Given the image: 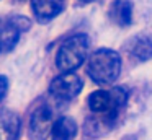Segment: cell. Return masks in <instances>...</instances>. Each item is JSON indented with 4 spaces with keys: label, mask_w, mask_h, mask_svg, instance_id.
Returning a JSON list of instances; mask_svg holds the SVG:
<instances>
[{
    "label": "cell",
    "mask_w": 152,
    "mask_h": 140,
    "mask_svg": "<svg viewBox=\"0 0 152 140\" xmlns=\"http://www.w3.org/2000/svg\"><path fill=\"white\" fill-rule=\"evenodd\" d=\"M119 72H121V57L116 51L98 49L88 59L87 73L98 85H110L116 81Z\"/></svg>",
    "instance_id": "obj_1"
},
{
    "label": "cell",
    "mask_w": 152,
    "mask_h": 140,
    "mask_svg": "<svg viewBox=\"0 0 152 140\" xmlns=\"http://www.w3.org/2000/svg\"><path fill=\"white\" fill-rule=\"evenodd\" d=\"M90 39L87 34L79 33L61 44L56 57V65L61 72H74L85 62L87 52H88Z\"/></svg>",
    "instance_id": "obj_2"
},
{
    "label": "cell",
    "mask_w": 152,
    "mask_h": 140,
    "mask_svg": "<svg viewBox=\"0 0 152 140\" xmlns=\"http://www.w3.org/2000/svg\"><path fill=\"white\" fill-rule=\"evenodd\" d=\"M88 107L93 114H116L128 103V91L124 88L96 90L88 96Z\"/></svg>",
    "instance_id": "obj_3"
},
{
    "label": "cell",
    "mask_w": 152,
    "mask_h": 140,
    "mask_svg": "<svg viewBox=\"0 0 152 140\" xmlns=\"http://www.w3.org/2000/svg\"><path fill=\"white\" fill-rule=\"evenodd\" d=\"M30 28L26 16L0 18V52H8L17 46L20 34Z\"/></svg>",
    "instance_id": "obj_4"
},
{
    "label": "cell",
    "mask_w": 152,
    "mask_h": 140,
    "mask_svg": "<svg viewBox=\"0 0 152 140\" xmlns=\"http://www.w3.org/2000/svg\"><path fill=\"white\" fill-rule=\"evenodd\" d=\"M83 83L74 72H62L59 77H56L49 85V93L54 98L62 101L74 99L75 96H79V93L82 91Z\"/></svg>",
    "instance_id": "obj_5"
},
{
    "label": "cell",
    "mask_w": 152,
    "mask_h": 140,
    "mask_svg": "<svg viewBox=\"0 0 152 140\" xmlns=\"http://www.w3.org/2000/svg\"><path fill=\"white\" fill-rule=\"evenodd\" d=\"M53 112L48 106H38L30 116L28 133L31 140H46L53 130Z\"/></svg>",
    "instance_id": "obj_6"
},
{
    "label": "cell",
    "mask_w": 152,
    "mask_h": 140,
    "mask_svg": "<svg viewBox=\"0 0 152 140\" xmlns=\"http://www.w3.org/2000/svg\"><path fill=\"white\" fill-rule=\"evenodd\" d=\"M66 0H31V10L39 23H48L64 10Z\"/></svg>",
    "instance_id": "obj_7"
},
{
    "label": "cell",
    "mask_w": 152,
    "mask_h": 140,
    "mask_svg": "<svg viewBox=\"0 0 152 140\" xmlns=\"http://www.w3.org/2000/svg\"><path fill=\"white\" fill-rule=\"evenodd\" d=\"M21 129V119L10 109L0 111V140H17Z\"/></svg>",
    "instance_id": "obj_8"
},
{
    "label": "cell",
    "mask_w": 152,
    "mask_h": 140,
    "mask_svg": "<svg viewBox=\"0 0 152 140\" xmlns=\"http://www.w3.org/2000/svg\"><path fill=\"white\" fill-rule=\"evenodd\" d=\"M128 51L137 60L141 62L149 60V59H152V38L144 36V34L134 36L128 42Z\"/></svg>",
    "instance_id": "obj_9"
},
{
    "label": "cell",
    "mask_w": 152,
    "mask_h": 140,
    "mask_svg": "<svg viewBox=\"0 0 152 140\" xmlns=\"http://www.w3.org/2000/svg\"><path fill=\"white\" fill-rule=\"evenodd\" d=\"M110 18L118 26H128L132 21V3L129 0H115L110 7Z\"/></svg>",
    "instance_id": "obj_10"
},
{
    "label": "cell",
    "mask_w": 152,
    "mask_h": 140,
    "mask_svg": "<svg viewBox=\"0 0 152 140\" xmlns=\"http://www.w3.org/2000/svg\"><path fill=\"white\" fill-rule=\"evenodd\" d=\"M53 140H74L77 135V124L72 117L62 116L54 122L53 130H51Z\"/></svg>",
    "instance_id": "obj_11"
},
{
    "label": "cell",
    "mask_w": 152,
    "mask_h": 140,
    "mask_svg": "<svg viewBox=\"0 0 152 140\" xmlns=\"http://www.w3.org/2000/svg\"><path fill=\"white\" fill-rule=\"evenodd\" d=\"M7 91H8V80L4 77V75H0V101L5 98Z\"/></svg>",
    "instance_id": "obj_12"
}]
</instances>
